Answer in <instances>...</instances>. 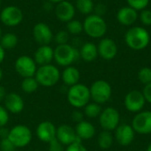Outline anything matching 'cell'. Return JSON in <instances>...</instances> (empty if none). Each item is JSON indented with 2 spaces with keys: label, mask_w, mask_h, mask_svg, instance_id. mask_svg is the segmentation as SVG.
Returning <instances> with one entry per match:
<instances>
[{
  "label": "cell",
  "mask_w": 151,
  "mask_h": 151,
  "mask_svg": "<svg viewBox=\"0 0 151 151\" xmlns=\"http://www.w3.org/2000/svg\"><path fill=\"white\" fill-rule=\"evenodd\" d=\"M83 116H84V114L81 111H80L79 110H75L74 111H73V113L71 115L73 121H74L75 123H79V122L84 120L83 119Z\"/></svg>",
  "instance_id": "cell-41"
},
{
  "label": "cell",
  "mask_w": 151,
  "mask_h": 151,
  "mask_svg": "<svg viewBox=\"0 0 151 151\" xmlns=\"http://www.w3.org/2000/svg\"><path fill=\"white\" fill-rule=\"evenodd\" d=\"M6 95H7V93H6V90H5L4 87L2 86V85H0V103L1 102H4Z\"/></svg>",
  "instance_id": "cell-43"
},
{
  "label": "cell",
  "mask_w": 151,
  "mask_h": 151,
  "mask_svg": "<svg viewBox=\"0 0 151 151\" xmlns=\"http://www.w3.org/2000/svg\"><path fill=\"white\" fill-rule=\"evenodd\" d=\"M60 75L59 69L56 65L49 64L39 66L35 74V78L40 86L50 88L55 86L59 81Z\"/></svg>",
  "instance_id": "cell-4"
},
{
  "label": "cell",
  "mask_w": 151,
  "mask_h": 151,
  "mask_svg": "<svg viewBox=\"0 0 151 151\" xmlns=\"http://www.w3.org/2000/svg\"><path fill=\"white\" fill-rule=\"evenodd\" d=\"M9 121V112L4 107V105L0 104V127H5Z\"/></svg>",
  "instance_id": "cell-36"
},
{
  "label": "cell",
  "mask_w": 151,
  "mask_h": 151,
  "mask_svg": "<svg viewBox=\"0 0 151 151\" xmlns=\"http://www.w3.org/2000/svg\"><path fill=\"white\" fill-rule=\"evenodd\" d=\"M113 142L114 135L110 131L103 130L97 136V144L101 150H109L113 145Z\"/></svg>",
  "instance_id": "cell-25"
},
{
  "label": "cell",
  "mask_w": 151,
  "mask_h": 151,
  "mask_svg": "<svg viewBox=\"0 0 151 151\" xmlns=\"http://www.w3.org/2000/svg\"><path fill=\"white\" fill-rule=\"evenodd\" d=\"M18 42V36L14 33H5L2 35L0 39V44L5 50L14 49L17 46Z\"/></svg>",
  "instance_id": "cell-26"
},
{
  "label": "cell",
  "mask_w": 151,
  "mask_h": 151,
  "mask_svg": "<svg viewBox=\"0 0 151 151\" xmlns=\"http://www.w3.org/2000/svg\"><path fill=\"white\" fill-rule=\"evenodd\" d=\"M117 20L123 26H131L138 19V12L130 6H124L117 12Z\"/></svg>",
  "instance_id": "cell-21"
},
{
  "label": "cell",
  "mask_w": 151,
  "mask_h": 151,
  "mask_svg": "<svg viewBox=\"0 0 151 151\" xmlns=\"http://www.w3.org/2000/svg\"><path fill=\"white\" fill-rule=\"evenodd\" d=\"M0 151H1V150H0Z\"/></svg>",
  "instance_id": "cell-50"
},
{
  "label": "cell",
  "mask_w": 151,
  "mask_h": 151,
  "mask_svg": "<svg viewBox=\"0 0 151 151\" xmlns=\"http://www.w3.org/2000/svg\"><path fill=\"white\" fill-rule=\"evenodd\" d=\"M135 134H151V111H142L134 117L131 124Z\"/></svg>",
  "instance_id": "cell-12"
},
{
  "label": "cell",
  "mask_w": 151,
  "mask_h": 151,
  "mask_svg": "<svg viewBox=\"0 0 151 151\" xmlns=\"http://www.w3.org/2000/svg\"><path fill=\"white\" fill-rule=\"evenodd\" d=\"M70 34L65 31V30H60L58 31L54 36H53V39L54 41L56 42V43L58 45H61V44H65V43H68V41H69V36Z\"/></svg>",
  "instance_id": "cell-33"
},
{
  "label": "cell",
  "mask_w": 151,
  "mask_h": 151,
  "mask_svg": "<svg viewBox=\"0 0 151 151\" xmlns=\"http://www.w3.org/2000/svg\"><path fill=\"white\" fill-rule=\"evenodd\" d=\"M76 8L71 2L67 0H64L56 4L54 8V12L56 17L61 22H69L73 19L75 15Z\"/></svg>",
  "instance_id": "cell-15"
},
{
  "label": "cell",
  "mask_w": 151,
  "mask_h": 151,
  "mask_svg": "<svg viewBox=\"0 0 151 151\" xmlns=\"http://www.w3.org/2000/svg\"><path fill=\"white\" fill-rule=\"evenodd\" d=\"M4 58H5V50L0 44V64L3 63V61L4 60Z\"/></svg>",
  "instance_id": "cell-44"
},
{
  "label": "cell",
  "mask_w": 151,
  "mask_h": 151,
  "mask_svg": "<svg viewBox=\"0 0 151 151\" xmlns=\"http://www.w3.org/2000/svg\"><path fill=\"white\" fill-rule=\"evenodd\" d=\"M60 79L62 80L64 84L69 88L79 83L81 79V73L78 68L73 65H69L65 67V69L61 73Z\"/></svg>",
  "instance_id": "cell-23"
},
{
  "label": "cell",
  "mask_w": 151,
  "mask_h": 151,
  "mask_svg": "<svg viewBox=\"0 0 151 151\" xmlns=\"http://www.w3.org/2000/svg\"><path fill=\"white\" fill-rule=\"evenodd\" d=\"M0 150L1 151H15L16 147L12 144V142L8 139H1L0 140Z\"/></svg>",
  "instance_id": "cell-35"
},
{
  "label": "cell",
  "mask_w": 151,
  "mask_h": 151,
  "mask_svg": "<svg viewBox=\"0 0 151 151\" xmlns=\"http://www.w3.org/2000/svg\"><path fill=\"white\" fill-rule=\"evenodd\" d=\"M65 151H88L87 148L81 143V142H77L70 144L66 147Z\"/></svg>",
  "instance_id": "cell-38"
},
{
  "label": "cell",
  "mask_w": 151,
  "mask_h": 151,
  "mask_svg": "<svg viewBox=\"0 0 151 151\" xmlns=\"http://www.w3.org/2000/svg\"><path fill=\"white\" fill-rule=\"evenodd\" d=\"M138 80L140 81V82L142 84H143L144 86L147 84L151 83V68L148 66H144L142 68H141L138 72L137 74Z\"/></svg>",
  "instance_id": "cell-31"
},
{
  "label": "cell",
  "mask_w": 151,
  "mask_h": 151,
  "mask_svg": "<svg viewBox=\"0 0 151 151\" xmlns=\"http://www.w3.org/2000/svg\"><path fill=\"white\" fill-rule=\"evenodd\" d=\"M56 139L66 147L73 142H82L77 136L75 129L69 125H61L57 128Z\"/></svg>",
  "instance_id": "cell-17"
},
{
  "label": "cell",
  "mask_w": 151,
  "mask_h": 151,
  "mask_svg": "<svg viewBox=\"0 0 151 151\" xmlns=\"http://www.w3.org/2000/svg\"><path fill=\"white\" fill-rule=\"evenodd\" d=\"M94 2L93 0H76L75 8L83 15L92 14L94 12Z\"/></svg>",
  "instance_id": "cell-29"
},
{
  "label": "cell",
  "mask_w": 151,
  "mask_h": 151,
  "mask_svg": "<svg viewBox=\"0 0 151 151\" xmlns=\"http://www.w3.org/2000/svg\"><path fill=\"white\" fill-rule=\"evenodd\" d=\"M127 2L128 6L132 7L137 12L146 9L150 4V0H127Z\"/></svg>",
  "instance_id": "cell-32"
},
{
  "label": "cell",
  "mask_w": 151,
  "mask_h": 151,
  "mask_svg": "<svg viewBox=\"0 0 151 151\" xmlns=\"http://www.w3.org/2000/svg\"><path fill=\"white\" fill-rule=\"evenodd\" d=\"M48 151H65V146L60 143L57 139H54L50 143H48Z\"/></svg>",
  "instance_id": "cell-37"
},
{
  "label": "cell",
  "mask_w": 151,
  "mask_h": 151,
  "mask_svg": "<svg viewBox=\"0 0 151 151\" xmlns=\"http://www.w3.org/2000/svg\"><path fill=\"white\" fill-rule=\"evenodd\" d=\"M146 151H151V142L150 143V145L148 146V148H147V150Z\"/></svg>",
  "instance_id": "cell-47"
},
{
  "label": "cell",
  "mask_w": 151,
  "mask_h": 151,
  "mask_svg": "<svg viewBox=\"0 0 151 151\" xmlns=\"http://www.w3.org/2000/svg\"><path fill=\"white\" fill-rule=\"evenodd\" d=\"M62 1H64V0H49V2H50L51 4H56L62 2Z\"/></svg>",
  "instance_id": "cell-45"
},
{
  "label": "cell",
  "mask_w": 151,
  "mask_h": 151,
  "mask_svg": "<svg viewBox=\"0 0 151 151\" xmlns=\"http://www.w3.org/2000/svg\"><path fill=\"white\" fill-rule=\"evenodd\" d=\"M1 4H2V1L0 0V6H1Z\"/></svg>",
  "instance_id": "cell-49"
},
{
  "label": "cell",
  "mask_w": 151,
  "mask_h": 151,
  "mask_svg": "<svg viewBox=\"0 0 151 151\" xmlns=\"http://www.w3.org/2000/svg\"><path fill=\"white\" fill-rule=\"evenodd\" d=\"M37 138L45 143H50L51 141L56 139L57 127L56 126L48 120L39 123L35 130Z\"/></svg>",
  "instance_id": "cell-18"
},
{
  "label": "cell",
  "mask_w": 151,
  "mask_h": 151,
  "mask_svg": "<svg viewBox=\"0 0 151 151\" xmlns=\"http://www.w3.org/2000/svg\"><path fill=\"white\" fill-rule=\"evenodd\" d=\"M68 103L76 109L84 108L91 100L89 88L82 83L69 87L66 92Z\"/></svg>",
  "instance_id": "cell-2"
},
{
  "label": "cell",
  "mask_w": 151,
  "mask_h": 151,
  "mask_svg": "<svg viewBox=\"0 0 151 151\" xmlns=\"http://www.w3.org/2000/svg\"><path fill=\"white\" fill-rule=\"evenodd\" d=\"M99 124L104 130L112 132L120 124V114L114 107H107L104 109L98 117Z\"/></svg>",
  "instance_id": "cell-8"
},
{
  "label": "cell",
  "mask_w": 151,
  "mask_h": 151,
  "mask_svg": "<svg viewBox=\"0 0 151 151\" xmlns=\"http://www.w3.org/2000/svg\"><path fill=\"white\" fill-rule=\"evenodd\" d=\"M9 133H10V129L8 127H6V126L0 127V140L8 138Z\"/></svg>",
  "instance_id": "cell-42"
},
{
  "label": "cell",
  "mask_w": 151,
  "mask_h": 151,
  "mask_svg": "<svg viewBox=\"0 0 151 151\" xmlns=\"http://www.w3.org/2000/svg\"><path fill=\"white\" fill-rule=\"evenodd\" d=\"M75 132L79 139L81 141L91 140L96 134V127L94 125L87 120H82L77 123L75 127Z\"/></svg>",
  "instance_id": "cell-22"
},
{
  "label": "cell",
  "mask_w": 151,
  "mask_h": 151,
  "mask_svg": "<svg viewBox=\"0 0 151 151\" xmlns=\"http://www.w3.org/2000/svg\"><path fill=\"white\" fill-rule=\"evenodd\" d=\"M32 35L35 41L39 45H50L54 36L50 27L43 22L36 23L34 26Z\"/></svg>",
  "instance_id": "cell-13"
},
{
  "label": "cell",
  "mask_w": 151,
  "mask_h": 151,
  "mask_svg": "<svg viewBox=\"0 0 151 151\" xmlns=\"http://www.w3.org/2000/svg\"><path fill=\"white\" fill-rule=\"evenodd\" d=\"M34 60L38 65H45L54 60V49L50 45H40L34 53Z\"/></svg>",
  "instance_id": "cell-20"
},
{
  "label": "cell",
  "mask_w": 151,
  "mask_h": 151,
  "mask_svg": "<svg viewBox=\"0 0 151 151\" xmlns=\"http://www.w3.org/2000/svg\"><path fill=\"white\" fill-rule=\"evenodd\" d=\"M39 86L40 85L38 84L35 76L23 78V81H21V84H20V88L22 91L26 94H32L35 92L38 89Z\"/></svg>",
  "instance_id": "cell-27"
},
{
  "label": "cell",
  "mask_w": 151,
  "mask_h": 151,
  "mask_svg": "<svg viewBox=\"0 0 151 151\" xmlns=\"http://www.w3.org/2000/svg\"><path fill=\"white\" fill-rule=\"evenodd\" d=\"M14 68L19 76L22 78H27L34 77L38 67L33 58L23 55L16 59L14 63Z\"/></svg>",
  "instance_id": "cell-9"
},
{
  "label": "cell",
  "mask_w": 151,
  "mask_h": 151,
  "mask_svg": "<svg viewBox=\"0 0 151 151\" xmlns=\"http://www.w3.org/2000/svg\"><path fill=\"white\" fill-rule=\"evenodd\" d=\"M102 111L103 110H102L101 104H98L95 102H92V103L89 102L84 107L83 114L88 119H96L100 116Z\"/></svg>",
  "instance_id": "cell-28"
},
{
  "label": "cell",
  "mask_w": 151,
  "mask_h": 151,
  "mask_svg": "<svg viewBox=\"0 0 151 151\" xmlns=\"http://www.w3.org/2000/svg\"><path fill=\"white\" fill-rule=\"evenodd\" d=\"M141 22L144 26H151V11L149 9H144L141 11L139 15Z\"/></svg>",
  "instance_id": "cell-34"
},
{
  "label": "cell",
  "mask_w": 151,
  "mask_h": 151,
  "mask_svg": "<svg viewBox=\"0 0 151 151\" xmlns=\"http://www.w3.org/2000/svg\"><path fill=\"white\" fill-rule=\"evenodd\" d=\"M127 45L134 50H142L148 47L150 42L149 31L142 27H133L125 35Z\"/></svg>",
  "instance_id": "cell-1"
},
{
  "label": "cell",
  "mask_w": 151,
  "mask_h": 151,
  "mask_svg": "<svg viewBox=\"0 0 151 151\" xmlns=\"http://www.w3.org/2000/svg\"><path fill=\"white\" fill-rule=\"evenodd\" d=\"M23 98L15 92L8 93L4 100V107L8 112L12 114H18L21 112L24 109Z\"/></svg>",
  "instance_id": "cell-19"
},
{
  "label": "cell",
  "mask_w": 151,
  "mask_h": 151,
  "mask_svg": "<svg viewBox=\"0 0 151 151\" xmlns=\"http://www.w3.org/2000/svg\"><path fill=\"white\" fill-rule=\"evenodd\" d=\"M107 11V7L105 4H97L96 5H95L94 7V12H95V14L98 15V16H103L105 14Z\"/></svg>",
  "instance_id": "cell-39"
},
{
  "label": "cell",
  "mask_w": 151,
  "mask_h": 151,
  "mask_svg": "<svg viewBox=\"0 0 151 151\" xmlns=\"http://www.w3.org/2000/svg\"><path fill=\"white\" fill-rule=\"evenodd\" d=\"M142 92L143 94V96H144L146 102L151 104V83L145 85L144 88Z\"/></svg>",
  "instance_id": "cell-40"
},
{
  "label": "cell",
  "mask_w": 151,
  "mask_h": 151,
  "mask_svg": "<svg viewBox=\"0 0 151 151\" xmlns=\"http://www.w3.org/2000/svg\"><path fill=\"white\" fill-rule=\"evenodd\" d=\"M83 24V31L91 38H103L107 32V24L102 16L96 14L88 15Z\"/></svg>",
  "instance_id": "cell-3"
},
{
  "label": "cell",
  "mask_w": 151,
  "mask_h": 151,
  "mask_svg": "<svg viewBox=\"0 0 151 151\" xmlns=\"http://www.w3.org/2000/svg\"><path fill=\"white\" fill-rule=\"evenodd\" d=\"M3 76H4V73H3V70H2V68L0 67V81L2 80Z\"/></svg>",
  "instance_id": "cell-46"
},
{
  "label": "cell",
  "mask_w": 151,
  "mask_h": 151,
  "mask_svg": "<svg viewBox=\"0 0 151 151\" xmlns=\"http://www.w3.org/2000/svg\"><path fill=\"white\" fill-rule=\"evenodd\" d=\"M114 140L123 147L131 145L135 137V132L131 125L119 124V126L114 130Z\"/></svg>",
  "instance_id": "cell-14"
},
{
  "label": "cell",
  "mask_w": 151,
  "mask_h": 151,
  "mask_svg": "<svg viewBox=\"0 0 151 151\" xmlns=\"http://www.w3.org/2000/svg\"><path fill=\"white\" fill-rule=\"evenodd\" d=\"M80 58L85 62H93L98 57L97 45L93 42H85L79 50Z\"/></svg>",
  "instance_id": "cell-24"
},
{
  "label": "cell",
  "mask_w": 151,
  "mask_h": 151,
  "mask_svg": "<svg viewBox=\"0 0 151 151\" xmlns=\"http://www.w3.org/2000/svg\"><path fill=\"white\" fill-rule=\"evenodd\" d=\"M1 22L7 27L19 26L23 20V12L16 5H8L2 9L0 12Z\"/></svg>",
  "instance_id": "cell-10"
},
{
  "label": "cell",
  "mask_w": 151,
  "mask_h": 151,
  "mask_svg": "<svg viewBox=\"0 0 151 151\" xmlns=\"http://www.w3.org/2000/svg\"><path fill=\"white\" fill-rule=\"evenodd\" d=\"M2 35H3V33H2V29H1V27H0V39H1V37H2Z\"/></svg>",
  "instance_id": "cell-48"
},
{
  "label": "cell",
  "mask_w": 151,
  "mask_h": 151,
  "mask_svg": "<svg viewBox=\"0 0 151 151\" xmlns=\"http://www.w3.org/2000/svg\"><path fill=\"white\" fill-rule=\"evenodd\" d=\"M32 132L30 128L25 125H16L10 129L8 139L12 142L16 149L25 148L32 141Z\"/></svg>",
  "instance_id": "cell-7"
},
{
  "label": "cell",
  "mask_w": 151,
  "mask_h": 151,
  "mask_svg": "<svg viewBox=\"0 0 151 151\" xmlns=\"http://www.w3.org/2000/svg\"><path fill=\"white\" fill-rule=\"evenodd\" d=\"M80 58L79 50L69 43L57 45L54 49V60L63 67L72 65Z\"/></svg>",
  "instance_id": "cell-5"
},
{
  "label": "cell",
  "mask_w": 151,
  "mask_h": 151,
  "mask_svg": "<svg viewBox=\"0 0 151 151\" xmlns=\"http://www.w3.org/2000/svg\"><path fill=\"white\" fill-rule=\"evenodd\" d=\"M66 28H67L66 31L70 35H80L83 31V24L80 20L73 19L72 20H70L69 22H67Z\"/></svg>",
  "instance_id": "cell-30"
},
{
  "label": "cell",
  "mask_w": 151,
  "mask_h": 151,
  "mask_svg": "<svg viewBox=\"0 0 151 151\" xmlns=\"http://www.w3.org/2000/svg\"><path fill=\"white\" fill-rule=\"evenodd\" d=\"M89 92L91 100L102 105L107 103L111 97L112 88L108 81L104 80H97L89 87Z\"/></svg>",
  "instance_id": "cell-6"
},
{
  "label": "cell",
  "mask_w": 151,
  "mask_h": 151,
  "mask_svg": "<svg viewBox=\"0 0 151 151\" xmlns=\"http://www.w3.org/2000/svg\"><path fill=\"white\" fill-rule=\"evenodd\" d=\"M98 56L104 60H111L118 54V45L111 38H102L97 45Z\"/></svg>",
  "instance_id": "cell-16"
},
{
  "label": "cell",
  "mask_w": 151,
  "mask_h": 151,
  "mask_svg": "<svg viewBox=\"0 0 151 151\" xmlns=\"http://www.w3.org/2000/svg\"><path fill=\"white\" fill-rule=\"evenodd\" d=\"M146 100L142 91L131 90L129 91L124 99V105L129 112L138 113L143 111Z\"/></svg>",
  "instance_id": "cell-11"
}]
</instances>
